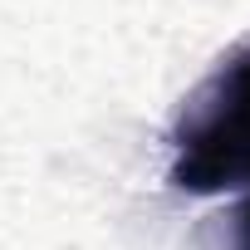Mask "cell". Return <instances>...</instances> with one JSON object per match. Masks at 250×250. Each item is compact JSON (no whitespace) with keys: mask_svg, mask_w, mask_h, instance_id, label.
Here are the masks:
<instances>
[{"mask_svg":"<svg viewBox=\"0 0 250 250\" xmlns=\"http://www.w3.org/2000/svg\"><path fill=\"white\" fill-rule=\"evenodd\" d=\"M172 187L221 196L250 187V44L230 49L172 123Z\"/></svg>","mask_w":250,"mask_h":250,"instance_id":"1","label":"cell"},{"mask_svg":"<svg viewBox=\"0 0 250 250\" xmlns=\"http://www.w3.org/2000/svg\"><path fill=\"white\" fill-rule=\"evenodd\" d=\"M235 250H250V201L235 211Z\"/></svg>","mask_w":250,"mask_h":250,"instance_id":"2","label":"cell"}]
</instances>
